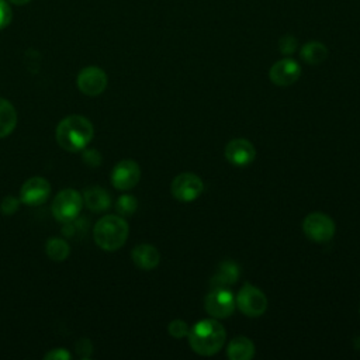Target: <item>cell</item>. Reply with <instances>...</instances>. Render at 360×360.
<instances>
[{"mask_svg":"<svg viewBox=\"0 0 360 360\" xmlns=\"http://www.w3.org/2000/svg\"><path fill=\"white\" fill-rule=\"evenodd\" d=\"M93 124L83 115H69L63 118L55 131L58 145L68 152L84 149L93 139Z\"/></svg>","mask_w":360,"mask_h":360,"instance_id":"cell-1","label":"cell"},{"mask_svg":"<svg viewBox=\"0 0 360 360\" xmlns=\"http://www.w3.org/2000/svg\"><path fill=\"white\" fill-rule=\"evenodd\" d=\"M188 343L193 352L201 356H212L225 343L226 332L215 319H202L188 330Z\"/></svg>","mask_w":360,"mask_h":360,"instance_id":"cell-2","label":"cell"},{"mask_svg":"<svg viewBox=\"0 0 360 360\" xmlns=\"http://www.w3.org/2000/svg\"><path fill=\"white\" fill-rule=\"evenodd\" d=\"M128 224L120 215L101 217L93 229V238L98 248L107 252L118 250L124 246L128 238Z\"/></svg>","mask_w":360,"mask_h":360,"instance_id":"cell-3","label":"cell"},{"mask_svg":"<svg viewBox=\"0 0 360 360\" xmlns=\"http://www.w3.org/2000/svg\"><path fill=\"white\" fill-rule=\"evenodd\" d=\"M83 207V195L75 188H65L56 194L52 202V215L62 224L72 222Z\"/></svg>","mask_w":360,"mask_h":360,"instance_id":"cell-4","label":"cell"},{"mask_svg":"<svg viewBox=\"0 0 360 360\" xmlns=\"http://www.w3.org/2000/svg\"><path fill=\"white\" fill-rule=\"evenodd\" d=\"M235 304L246 316H260L267 308V298L262 290L246 283L239 290Z\"/></svg>","mask_w":360,"mask_h":360,"instance_id":"cell-5","label":"cell"},{"mask_svg":"<svg viewBox=\"0 0 360 360\" xmlns=\"http://www.w3.org/2000/svg\"><path fill=\"white\" fill-rule=\"evenodd\" d=\"M304 233L314 242H328L335 235V222L323 212H312L302 222Z\"/></svg>","mask_w":360,"mask_h":360,"instance_id":"cell-6","label":"cell"},{"mask_svg":"<svg viewBox=\"0 0 360 360\" xmlns=\"http://www.w3.org/2000/svg\"><path fill=\"white\" fill-rule=\"evenodd\" d=\"M204 190L202 180L193 173H181L172 181L170 191L173 197L181 202H190L195 200Z\"/></svg>","mask_w":360,"mask_h":360,"instance_id":"cell-7","label":"cell"},{"mask_svg":"<svg viewBox=\"0 0 360 360\" xmlns=\"http://www.w3.org/2000/svg\"><path fill=\"white\" fill-rule=\"evenodd\" d=\"M108 79L105 72L98 66H86L83 68L76 79L77 89L86 96H98L107 87Z\"/></svg>","mask_w":360,"mask_h":360,"instance_id":"cell-8","label":"cell"},{"mask_svg":"<svg viewBox=\"0 0 360 360\" xmlns=\"http://www.w3.org/2000/svg\"><path fill=\"white\" fill-rule=\"evenodd\" d=\"M204 307L205 311L214 316V318H226L229 316L236 304H235V298L232 295V292L226 288H212L204 300Z\"/></svg>","mask_w":360,"mask_h":360,"instance_id":"cell-9","label":"cell"},{"mask_svg":"<svg viewBox=\"0 0 360 360\" xmlns=\"http://www.w3.org/2000/svg\"><path fill=\"white\" fill-rule=\"evenodd\" d=\"M141 179L139 165L131 159L118 162L111 172V183L117 190H131Z\"/></svg>","mask_w":360,"mask_h":360,"instance_id":"cell-10","label":"cell"},{"mask_svg":"<svg viewBox=\"0 0 360 360\" xmlns=\"http://www.w3.org/2000/svg\"><path fill=\"white\" fill-rule=\"evenodd\" d=\"M51 194V184L46 179L35 176L28 179L20 190V201L30 207L44 204Z\"/></svg>","mask_w":360,"mask_h":360,"instance_id":"cell-11","label":"cell"},{"mask_svg":"<svg viewBox=\"0 0 360 360\" xmlns=\"http://www.w3.org/2000/svg\"><path fill=\"white\" fill-rule=\"evenodd\" d=\"M300 75H301V68L291 58H284L276 62L269 72L270 80L277 86H290L298 80Z\"/></svg>","mask_w":360,"mask_h":360,"instance_id":"cell-12","label":"cell"},{"mask_svg":"<svg viewBox=\"0 0 360 360\" xmlns=\"http://www.w3.org/2000/svg\"><path fill=\"white\" fill-rule=\"evenodd\" d=\"M256 149L255 146L242 138L231 141L225 148V158L235 166H246L255 160Z\"/></svg>","mask_w":360,"mask_h":360,"instance_id":"cell-13","label":"cell"},{"mask_svg":"<svg viewBox=\"0 0 360 360\" xmlns=\"http://www.w3.org/2000/svg\"><path fill=\"white\" fill-rule=\"evenodd\" d=\"M131 257L134 264L142 270H152L160 262L159 250L153 245H148V243L135 246L131 252Z\"/></svg>","mask_w":360,"mask_h":360,"instance_id":"cell-14","label":"cell"},{"mask_svg":"<svg viewBox=\"0 0 360 360\" xmlns=\"http://www.w3.org/2000/svg\"><path fill=\"white\" fill-rule=\"evenodd\" d=\"M239 278V267L232 260H224L211 278L212 288H226Z\"/></svg>","mask_w":360,"mask_h":360,"instance_id":"cell-15","label":"cell"},{"mask_svg":"<svg viewBox=\"0 0 360 360\" xmlns=\"http://www.w3.org/2000/svg\"><path fill=\"white\" fill-rule=\"evenodd\" d=\"M83 204L93 212H101L110 208L111 205V198L107 190L93 186L84 190L83 193Z\"/></svg>","mask_w":360,"mask_h":360,"instance_id":"cell-16","label":"cell"},{"mask_svg":"<svg viewBox=\"0 0 360 360\" xmlns=\"http://www.w3.org/2000/svg\"><path fill=\"white\" fill-rule=\"evenodd\" d=\"M226 354L232 360H249L255 356V345L246 336H236L229 342Z\"/></svg>","mask_w":360,"mask_h":360,"instance_id":"cell-17","label":"cell"},{"mask_svg":"<svg viewBox=\"0 0 360 360\" xmlns=\"http://www.w3.org/2000/svg\"><path fill=\"white\" fill-rule=\"evenodd\" d=\"M17 125V111L14 105L0 97V138L8 136Z\"/></svg>","mask_w":360,"mask_h":360,"instance_id":"cell-18","label":"cell"},{"mask_svg":"<svg viewBox=\"0 0 360 360\" xmlns=\"http://www.w3.org/2000/svg\"><path fill=\"white\" fill-rule=\"evenodd\" d=\"M301 59L309 65H319L322 63L328 56V49L322 42L311 41L307 42L301 51H300Z\"/></svg>","mask_w":360,"mask_h":360,"instance_id":"cell-19","label":"cell"},{"mask_svg":"<svg viewBox=\"0 0 360 360\" xmlns=\"http://www.w3.org/2000/svg\"><path fill=\"white\" fill-rule=\"evenodd\" d=\"M45 252L53 262H63L70 253L68 242L62 238H49L45 243Z\"/></svg>","mask_w":360,"mask_h":360,"instance_id":"cell-20","label":"cell"},{"mask_svg":"<svg viewBox=\"0 0 360 360\" xmlns=\"http://www.w3.org/2000/svg\"><path fill=\"white\" fill-rule=\"evenodd\" d=\"M136 207H138V202H136V198L134 195H129V194H124L121 195L117 202H115V210L118 214H121L122 217H128V215H132L135 211H136Z\"/></svg>","mask_w":360,"mask_h":360,"instance_id":"cell-21","label":"cell"},{"mask_svg":"<svg viewBox=\"0 0 360 360\" xmlns=\"http://www.w3.org/2000/svg\"><path fill=\"white\" fill-rule=\"evenodd\" d=\"M167 330H169L170 336H173L176 339H181L188 335V325L181 319H174L169 323Z\"/></svg>","mask_w":360,"mask_h":360,"instance_id":"cell-22","label":"cell"},{"mask_svg":"<svg viewBox=\"0 0 360 360\" xmlns=\"http://www.w3.org/2000/svg\"><path fill=\"white\" fill-rule=\"evenodd\" d=\"M20 200L18 198H15V197H13V195H7V197H4L3 200H1V202H0V210H1V212L4 214V215H13L17 210H18V207H20Z\"/></svg>","mask_w":360,"mask_h":360,"instance_id":"cell-23","label":"cell"},{"mask_svg":"<svg viewBox=\"0 0 360 360\" xmlns=\"http://www.w3.org/2000/svg\"><path fill=\"white\" fill-rule=\"evenodd\" d=\"M278 48L283 55H291L297 49V39L292 35H284L280 38Z\"/></svg>","mask_w":360,"mask_h":360,"instance_id":"cell-24","label":"cell"},{"mask_svg":"<svg viewBox=\"0 0 360 360\" xmlns=\"http://www.w3.org/2000/svg\"><path fill=\"white\" fill-rule=\"evenodd\" d=\"M13 18V11L11 7L6 0H0V30L6 28Z\"/></svg>","mask_w":360,"mask_h":360,"instance_id":"cell-25","label":"cell"},{"mask_svg":"<svg viewBox=\"0 0 360 360\" xmlns=\"http://www.w3.org/2000/svg\"><path fill=\"white\" fill-rule=\"evenodd\" d=\"M70 357H72L70 353L66 349H63V347L52 349L51 352H48L44 356V359H46V360H69Z\"/></svg>","mask_w":360,"mask_h":360,"instance_id":"cell-26","label":"cell"},{"mask_svg":"<svg viewBox=\"0 0 360 360\" xmlns=\"http://www.w3.org/2000/svg\"><path fill=\"white\" fill-rule=\"evenodd\" d=\"M8 1H11L15 6H22V4H27L30 0H8Z\"/></svg>","mask_w":360,"mask_h":360,"instance_id":"cell-27","label":"cell"}]
</instances>
